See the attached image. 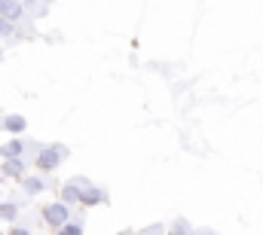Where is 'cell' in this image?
<instances>
[{
  "label": "cell",
  "instance_id": "cell-1",
  "mask_svg": "<svg viewBox=\"0 0 263 235\" xmlns=\"http://www.w3.org/2000/svg\"><path fill=\"white\" fill-rule=\"evenodd\" d=\"M73 186H77V202H80V205H98V202H104V199H107L98 186H92V183H89V180H83V177H77V180H73Z\"/></svg>",
  "mask_w": 263,
  "mask_h": 235
},
{
  "label": "cell",
  "instance_id": "cell-2",
  "mask_svg": "<svg viewBox=\"0 0 263 235\" xmlns=\"http://www.w3.org/2000/svg\"><path fill=\"white\" fill-rule=\"evenodd\" d=\"M65 156H67V147H59V144H52V147H46V150L40 153L37 165H40L43 171H49V168H55V165H59Z\"/></svg>",
  "mask_w": 263,
  "mask_h": 235
},
{
  "label": "cell",
  "instance_id": "cell-3",
  "mask_svg": "<svg viewBox=\"0 0 263 235\" xmlns=\"http://www.w3.org/2000/svg\"><path fill=\"white\" fill-rule=\"evenodd\" d=\"M43 220H46L49 226H55V229H59V226H65V223H67V205H65V202L46 205V208H43Z\"/></svg>",
  "mask_w": 263,
  "mask_h": 235
},
{
  "label": "cell",
  "instance_id": "cell-4",
  "mask_svg": "<svg viewBox=\"0 0 263 235\" xmlns=\"http://www.w3.org/2000/svg\"><path fill=\"white\" fill-rule=\"evenodd\" d=\"M22 15V6L15 3V0H3L0 3V18H6V22H12L15 25V18Z\"/></svg>",
  "mask_w": 263,
  "mask_h": 235
},
{
  "label": "cell",
  "instance_id": "cell-5",
  "mask_svg": "<svg viewBox=\"0 0 263 235\" xmlns=\"http://www.w3.org/2000/svg\"><path fill=\"white\" fill-rule=\"evenodd\" d=\"M3 171L9 177H22L25 174V162H22V159H6V162H3Z\"/></svg>",
  "mask_w": 263,
  "mask_h": 235
},
{
  "label": "cell",
  "instance_id": "cell-6",
  "mask_svg": "<svg viewBox=\"0 0 263 235\" xmlns=\"http://www.w3.org/2000/svg\"><path fill=\"white\" fill-rule=\"evenodd\" d=\"M25 128H28V119H25V116H6V131L22 134Z\"/></svg>",
  "mask_w": 263,
  "mask_h": 235
},
{
  "label": "cell",
  "instance_id": "cell-7",
  "mask_svg": "<svg viewBox=\"0 0 263 235\" xmlns=\"http://www.w3.org/2000/svg\"><path fill=\"white\" fill-rule=\"evenodd\" d=\"M0 153H3L6 159H18V153H22V141H9V144H3Z\"/></svg>",
  "mask_w": 263,
  "mask_h": 235
},
{
  "label": "cell",
  "instance_id": "cell-8",
  "mask_svg": "<svg viewBox=\"0 0 263 235\" xmlns=\"http://www.w3.org/2000/svg\"><path fill=\"white\" fill-rule=\"evenodd\" d=\"M15 214H18V208L15 205H0V220H15Z\"/></svg>",
  "mask_w": 263,
  "mask_h": 235
},
{
  "label": "cell",
  "instance_id": "cell-9",
  "mask_svg": "<svg viewBox=\"0 0 263 235\" xmlns=\"http://www.w3.org/2000/svg\"><path fill=\"white\" fill-rule=\"evenodd\" d=\"M59 235H83V226L80 223H65V226H59Z\"/></svg>",
  "mask_w": 263,
  "mask_h": 235
},
{
  "label": "cell",
  "instance_id": "cell-10",
  "mask_svg": "<svg viewBox=\"0 0 263 235\" xmlns=\"http://www.w3.org/2000/svg\"><path fill=\"white\" fill-rule=\"evenodd\" d=\"M25 189H28V192H40V189H43V180H37V177H25Z\"/></svg>",
  "mask_w": 263,
  "mask_h": 235
},
{
  "label": "cell",
  "instance_id": "cell-11",
  "mask_svg": "<svg viewBox=\"0 0 263 235\" xmlns=\"http://www.w3.org/2000/svg\"><path fill=\"white\" fill-rule=\"evenodd\" d=\"M62 199H65V202H77V186H73V180L62 189Z\"/></svg>",
  "mask_w": 263,
  "mask_h": 235
},
{
  "label": "cell",
  "instance_id": "cell-12",
  "mask_svg": "<svg viewBox=\"0 0 263 235\" xmlns=\"http://www.w3.org/2000/svg\"><path fill=\"white\" fill-rule=\"evenodd\" d=\"M12 31H15V25L6 22V18H0V37H12Z\"/></svg>",
  "mask_w": 263,
  "mask_h": 235
},
{
  "label": "cell",
  "instance_id": "cell-13",
  "mask_svg": "<svg viewBox=\"0 0 263 235\" xmlns=\"http://www.w3.org/2000/svg\"><path fill=\"white\" fill-rule=\"evenodd\" d=\"M172 235H193V232H190L187 220H178V223H175V229H172Z\"/></svg>",
  "mask_w": 263,
  "mask_h": 235
},
{
  "label": "cell",
  "instance_id": "cell-14",
  "mask_svg": "<svg viewBox=\"0 0 263 235\" xmlns=\"http://www.w3.org/2000/svg\"><path fill=\"white\" fill-rule=\"evenodd\" d=\"M144 235H162V226H150Z\"/></svg>",
  "mask_w": 263,
  "mask_h": 235
},
{
  "label": "cell",
  "instance_id": "cell-15",
  "mask_svg": "<svg viewBox=\"0 0 263 235\" xmlns=\"http://www.w3.org/2000/svg\"><path fill=\"white\" fill-rule=\"evenodd\" d=\"M9 235H31L28 229H22V226H15V229H9Z\"/></svg>",
  "mask_w": 263,
  "mask_h": 235
},
{
  "label": "cell",
  "instance_id": "cell-16",
  "mask_svg": "<svg viewBox=\"0 0 263 235\" xmlns=\"http://www.w3.org/2000/svg\"><path fill=\"white\" fill-rule=\"evenodd\" d=\"M193 235H214L211 229H202V232H193Z\"/></svg>",
  "mask_w": 263,
  "mask_h": 235
},
{
  "label": "cell",
  "instance_id": "cell-17",
  "mask_svg": "<svg viewBox=\"0 0 263 235\" xmlns=\"http://www.w3.org/2000/svg\"><path fill=\"white\" fill-rule=\"evenodd\" d=\"M0 3H3V0H0Z\"/></svg>",
  "mask_w": 263,
  "mask_h": 235
},
{
  "label": "cell",
  "instance_id": "cell-18",
  "mask_svg": "<svg viewBox=\"0 0 263 235\" xmlns=\"http://www.w3.org/2000/svg\"><path fill=\"white\" fill-rule=\"evenodd\" d=\"M15 3H18V0H15Z\"/></svg>",
  "mask_w": 263,
  "mask_h": 235
}]
</instances>
